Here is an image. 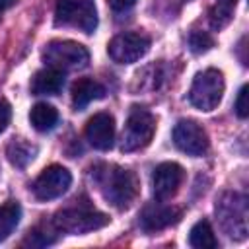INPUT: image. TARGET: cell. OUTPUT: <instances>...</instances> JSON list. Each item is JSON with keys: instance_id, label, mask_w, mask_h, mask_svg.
<instances>
[{"instance_id": "cell-1", "label": "cell", "mask_w": 249, "mask_h": 249, "mask_svg": "<svg viewBox=\"0 0 249 249\" xmlns=\"http://www.w3.org/2000/svg\"><path fill=\"white\" fill-rule=\"evenodd\" d=\"M91 181L103 195V198L119 210L130 208L140 193V181L134 171L115 163H95L89 169Z\"/></svg>"}, {"instance_id": "cell-2", "label": "cell", "mask_w": 249, "mask_h": 249, "mask_svg": "<svg viewBox=\"0 0 249 249\" xmlns=\"http://www.w3.org/2000/svg\"><path fill=\"white\" fill-rule=\"evenodd\" d=\"M216 218L224 233L235 241L247 237V198L241 193L226 191L216 198Z\"/></svg>"}, {"instance_id": "cell-3", "label": "cell", "mask_w": 249, "mask_h": 249, "mask_svg": "<svg viewBox=\"0 0 249 249\" xmlns=\"http://www.w3.org/2000/svg\"><path fill=\"white\" fill-rule=\"evenodd\" d=\"M53 224L58 231L70 233V235H82L93 230H99L109 224V216L95 210L88 202H76L72 206H66L58 210L53 218Z\"/></svg>"}, {"instance_id": "cell-4", "label": "cell", "mask_w": 249, "mask_h": 249, "mask_svg": "<svg viewBox=\"0 0 249 249\" xmlns=\"http://www.w3.org/2000/svg\"><path fill=\"white\" fill-rule=\"evenodd\" d=\"M224 95V74L216 68L198 72L189 89V101L200 111H212L218 107Z\"/></svg>"}, {"instance_id": "cell-5", "label": "cell", "mask_w": 249, "mask_h": 249, "mask_svg": "<svg viewBox=\"0 0 249 249\" xmlns=\"http://www.w3.org/2000/svg\"><path fill=\"white\" fill-rule=\"evenodd\" d=\"M54 23L93 33L97 27V10L93 0H56Z\"/></svg>"}, {"instance_id": "cell-6", "label": "cell", "mask_w": 249, "mask_h": 249, "mask_svg": "<svg viewBox=\"0 0 249 249\" xmlns=\"http://www.w3.org/2000/svg\"><path fill=\"white\" fill-rule=\"evenodd\" d=\"M43 60L60 72L82 70L89 62V53L76 41H51L43 49Z\"/></svg>"}, {"instance_id": "cell-7", "label": "cell", "mask_w": 249, "mask_h": 249, "mask_svg": "<svg viewBox=\"0 0 249 249\" xmlns=\"http://www.w3.org/2000/svg\"><path fill=\"white\" fill-rule=\"evenodd\" d=\"M156 132V119L154 115L144 107H132L128 113L123 138H121V150L123 152H136L146 148Z\"/></svg>"}, {"instance_id": "cell-8", "label": "cell", "mask_w": 249, "mask_h": 249, "mask_svg": "<svg viewBox=\"0 0 249 249\" xmlns=\"http://www.w3.org/2000/svg\"><path fill=\"white\" fill-rule=\"evenodd\" d=\"M148 51H150V37L136 31H128L113 37L107 47L109 56L119 64H132L140 60Z\"/></svg>"}, {"instance_id": "cell-9", "label": "cell", "mask_w": 249, "mask_h": 249, "mask_svg": "<svg viewBox=\"0 0 249 249\" xmlns=\"http://www.w3.org/2000/svg\"><path fill=\"white\" fill-rule=\"evenodd\" d=\"M173 144L181 152L195 156V158L204 156L210 146L206 130L196 121H191V119H181L173 126Z\"/></svg>"}, {"instance_id": "cell-10", "label": "cell", "mask_w": 249, "mask_h": 249, "mask_svg": "<svg viewBox=\"0 0 249 249\" xmlns=\"http://www.w3.org/2000/svg\"><path fill=\"white\" fill-rule=\"evenodd\" d=\"M72 183V175L62 165H49L33 183V195L37 200H53L62 196Z\"/></svg>"}, {"instance_id": "cell-11", "label": "cell", "mask_w": 249, "mask_h": 249, "mask_svg": "<svg viewBox=\"0 0 249 249\" xmlns=\"http://www.w3.org/2000/svg\"><path fill=\"white\" fill-rule=\"evenodd\" d=\"M185 177V171L179 163L175 161H163L154 169L152 175V193L156 200H167L171 198L177 189L181 187Z\"/></svg>"}, {"instance_id": "cell-12", "label": "cell", "mask_w": 249, "mask_h": 249, "mask_svg": "<svg viewBox=\"0 0 249 249\" xmlns=\"http://www.w3.org/2000/svg\"><path fill=\"white\" fill-rule=\"evenodd\" d=\"M181 218V210L177 206H171V204H161L160 202H150L146 204L142 210H140V216H138V222H140V228L148 233H154V231H160L167 226H173L177 224Z\"/></svg>"}, {"instance_id": "cell-13", "label": "cell", "mask_w": 249, "mask_h": 249, "mask_svg": "<svg viewBox=\"0 0 249 249\" xmlns=\"http://www.w3.org/2000/svg\"><path fill=\"white\" fill-rule=\"evenodd\" d=\"M86 138L95 150H111L115 140V119L109 113L93 115L86 124Z\"/></svg>"}, {"instance_id": "cell-14", "label": "cell", "mask_w": 249, "mask_h": 249, "mask_svg": "<svg viewBox=\"0 0 249 249\" xmlns=\"http://www.w3.org/2000/svg\"><path fill=\"white\" fill-rule=\"evenodd\" d=\"M64 88V72L56 68H43L31 80V93L33 95H56Z\"/></svg>"}, {"instance_id": "cell-15", "label": "cell", "mask_w": 249, "mask_h": 249, "mask_svg": "<svg viewBox=\"0 0 249 249\" xmlns=\"http://www.w3.org/2000/svg\"><path fill=\"white\" fill-rule=\"evenodd\" d=\"M103 95H105V88L91 78H80L72 86V105L78 111L86 109L91 101L101 99Z\"/></svg>"}, {"instance_id": "cell-16", "label": "cell", "mask_w": 249, "mask_h": 249, "mask_svg": "<svg viewBox=\"0 0 249 249\" xmlns=\"http://www.w3.org/2000/svg\"><path fill=\"white\" fill-rule=\"evenodd\" d=\"M37 146L23 140V138H14L12 142H8L6 146V156H8V161L18 167V169H25L37 156Z\"/></svg>"}, {"instance_id": "cell-17", "label": "cell", "mask_w": 249, "mask_h": 249, "mask_svg": "<svg viewBox=\"0 0 249 249\" xmlns=\"http://www.w3.org/2000/svg\"><path fill=\"white\" fill-rule=\"evenodd\" d=\"M29 121H31L35 130L49 132L58 123V111L51 103H35L31 113H29Z\"/></svg>"}, {"instance_id": "cell-18", "label": "cell", "mask_w": 249, "mask_h": 249, "mask_svg": "<svg viewBox=\"0 0 249 249\" xmlns=\"http://www.w3.org/2000/svg\"><path fill=\"white\" fill-rule=\"evenodd\" d=\"M189 243L195 249H216L218 247V239L212 231V226L208 220H198L189 233Z\"/></svg>"}, {"instance_id": "cell-19", "label": "cell", "mask_w": 249, "mask_h": 249, "mask_svg": "<svg viewBox=\"0 0 249 249\" xmlns=\"http://www.w3.org/2000/svg\"><path fill=\"white\" fill-rule=\"evenodd\" d=\"M21 218V206L16 200H8L0 204V241H4L19 224Z\"/></svg>"}, {"instance_id": "cell-20", "label": "cell", "mask_w": 249, "mask_h": 249, "mask_svg": "<svg viewBox=\"0 0 249 249\" xmlns=\"http://www.w3.org/2000/svg\"><path fill=\"white\" fill-rule=\"evenodd\" d=\"M235 6H237V0H216V4L210 8V25H212V29H218V31L224 29L231 21Z\"/></svg>"}, {"instance_id": "cell-21", "label": "cell", "mask_w": 249, "mask_h": 249, "mask_svg": "<svg viewBox=\"0 0 249 249\" xmlns=\"http://www.w3.org/2000/svg\"><path fill=\"white\" fill-rule=\"evenodd\" d=\"M60 231L54 228V224L51 222L49 226H37V228H33L29 233H27V237L23 239V245H31V247H45V245H51V243H54L56 241V235H58Z\"/></svg>"}, {"instance_id": "cell-22", "label": "cell", "mask_w": 249, "mask_h": 249, "mask_svg": "<svg viewBox=\"0 0 249 249\" xmlns=\"http://www.w3.org/2000/svg\"><path fill=\"white\" fill-rule=\"evenodd\" d=\"M214 47V39L210 33L206 31H193L189 35V49L195 53V54H202L206 51H210Z\"/></svg>"}, {"instance_id": "cell-23", "label": "cell", "mask_w": 249, "mask_h": 249, "mask_svg": "<svg viewBox=\"0 0 249 249\" xmlns=\"http://www.w3.org/2000/svg\"><path fill=\"white\" fill-rule=\"evenodd\" d=\"M235 113L239 119H245L249 115V103H247V86H241L237 99H235Z\"/></svg>"}, {"instance_id": "cell-24", "label": "cell", "mask_w": 249, "mask_h": 249, "mask_svg": "<svg viewBox=\"0 0 249 249\" xmlns=\"http://www.w3.org/2000/svg\"><path fill=\"white\" fill-rule=\"evenodd\" d=\"M109 8L115 12V14H126L128 10L134 8L136 0H107Z\"/></svg>"}, {"instance_id": "cell-25", "label": "cell", "mask_w": 249, "mask_h": 249, "mask_svg": "<svg viewBox=\"0 0 249 249\" xmlns=\"http://www.w3.org/2000/svg\"><path fill=\"white\" fill-rule=\"evenodd\" d=\"M10 119H12V109L8 105V101L0 99V132L6 130V126L10 124Z\"/></svg>"}, {"instance_id": "cell-26", "label": "cell", "mask_w": 249, "mask_h": 249, "mask_svg": "<svg viewBox=\"0 0 249 249\" xmlns=\"http://www.w3.org/2000/svg\"><path fill=\"white\" fill-rule=\"evenodd\" d=\"M16 2H18V0H0V18H2V14H4L8 8H12Z\"/></svg>"}]
</instances>
